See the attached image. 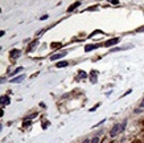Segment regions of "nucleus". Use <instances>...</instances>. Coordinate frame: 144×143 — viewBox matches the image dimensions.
Listing matches in <instances>:
<instances>
[{
	"instance_id": "1",
	"label": "nucleus",
	"mask_w": 144,
	"mask_h": 143,
	"mask_svg": "<svg viewBox=\"0 0 144 143\" xmlns=\"http://www.w3.org/2000/svg\"><path fill=\"white\" fill-rule=\"evenodd\" d=\"M126 126H127V121H124L122 125L116 123V125H115V126H114L112 129H111V131H110V135H111V137H116L118 134H120V132H123V131H124Z\"/></svg>"
},
{
	"instance_id": "2",
	"label": "nucleus",
	"mask_w": 144,
	"mask_h": 143,
	"mask_svg": "<svg viewBox=\"0 0 144 143\" xmlns=\"http://www.w3.org/2000/svg\"><path fill=\"white\" fill-rule=\"evenodd\" d=\"M66 50H64V52H61V53H56V54H53V56H50V60L52 61H56V60H59L61 57H64V56H66Z\"/></svg>"
},
{
	"instance_id": "3",
	"label": "nucleus",
	"mask_w": 144,
	"mask_h": 143,
	"mask_svg": "<svg viewBox=\"0 0 144 143\" xmlns=\"http://www.w3.org/2000/svg\"><path fill=\"white\" fill-rule=\"evenodd\" d=\"M120 41V38L119 37H115V38H111V40H109V41H106L104 43V46H112V45H115V44H118Z\"/></svg>"
},
{
	"instance_id": "4",
	"label": "nucleus",
	"mask_w": 144,
	"mask_h": 143,
	"mask_svg": "<svg viewBox=\"0 0 144 143\" xmlns=\"http://www.w3.org/2000/svg\"><path fill=\"white\" fill-rule=\"evenodd\" d=\"M24 78H25V76H17V77H15V78H12L11 79V82L12 84H20V82H22V81H24Z\"/></svg>"
},
{
	"instance_id": "5",
	"label": "nucleus",
	"mask_w": 144,
	"mask_h": 143,
	"mask_svg": "<svg viewBox=\"0 0 144 143\" xmlns=\"http://www.w3.org/2000/svg\"><path fill=\"white\" fill-rule=\"evenodd\" d=\"M99 46H101L99 44H95V45H93V44H91V45H86V46H85V50H86V52H90V50L97 49V48H99Z\"/></svg>"
},
{
	"instance_id": "6",
	"label": "nucleus",
	"mask_w": 144,
	"mask_h": 143,
	"mask_svg": "<svg viewBox=\"0 0 144 143\" xmlns=\"http://www.w3.org/2000/svg\"><path fill=\"white\" fill-rule=\"evenodd\" d=\"M82 3L81 2H75V3H73V5H70L69 8H67V11H69V12H71L73 9H75V8H77V7H79Z\"/></svg>"
},
{
	"instance_id": "7",
	"label": "nucleus",
	"mask_w": 144,
	"mask_h": 143,
	"mask_svg": "<svg viewBox=\"0 0 144 143\" xmlns=\"http://www.w3.org/2000/svg\"><path fill=\"white\" fill-rule=\"evenodd\" d=\"M67 65H69V62H67V61H59L57 65H56V68H65Z\"/></svg>"
},
{
	"instance_id": "8",
	"label": "nucleus",
	"mask_w": 144,
	"mask_h": 143,
	"mask_svg": "<svg viewBox=\"0 0 144 143\" xmlns=\"http://www.w3.org/2000/svg\"><path fill=\"white\" fill-rule=\"evenodd\" d=\"M8 105L9 103V98H8V95H4V97H2V105Z\"/></svg>"
},
{
	"instance_id": "9",
	"label": "nucleus",
	"mask_w": 144,
	"mask_h": 143,
	"mask_svg": "<svg viewBox=\"0 0 144 143\" xmlns=\"http://www.w3.org/2000/svg\"><path fill=\"white\" fill-rule=\"evenodd\" d=\"M19 54H20V52H19L17 49H15V50L11 52V56H12L13 58H17V57H19Z\"/></svg>"
},
{
	"instance_id": "10",
	"label": "nucleus",
	"mask_w": 144,
	"mask_h": 143,
	"mask_svg": "<svg viewBox=\"0 0 144 143\" xmlns=\"http://www.w3.org/2000/svg\"><path fill=\"white\" fill-rule=\"evenodd\" d=\"M22 70V68H17V69H15L13 72H12V76H15V74H17L19 72H21Z\"/></svg>"
},
{
	"instance_id": "11",
	"label": "nucleus",
	"mask_w": 144,
	"mask_h": 143,
	"mask_svg": "<svg viewBox=\"0 0 144 143\" xmlns=\"http://www.w3.org/2000/svg\"><path fill=\"white\" fill-rule=\"evenodd\" d=\"M59 46H61V44H59V43H54V44H52V48H59Z\"/></svg>"
},
{
	"instance_id": "12",
	"label": "nucleus",
	"mask_w": 144,
	"mask_h": 143,
	"mask_svg": "<svg viewBox=\"0 0 144 143\" xmlns=\"http://www.w3.org/2000/svg\"><path fill=\"white\" fill-rule=\"evenodd\" d=\"M110 3L114 4V5H118V4H119V2H116V0H110Z\"/></svg>"
},
{
	"instance_id": "13",
	"label": "nucleus",
	"mask_w": 144,
	"mask_h": 143,
	"mask_svg": "<svg viewBox=\"0 0 144 143\" xmlns=\"http://www.w3.org/2000/svg\"><path fill=\"white\" fill-rule=\"evenodd\" d=\"M98 142H99V138H98V137H95V138L91 140V143H98Z\"/></svg>"
},
{
	"instance_id": "14",
	"label": "nucleus",
	"mask_w": 144,
	"mask_h": 143,
	"mask_svg": "<svg viewBox=\"0 0 144 143\" xmlns=\"http://www.w3.org/2000/svg\"><path fill=\"white\" fill-rule=\"evenodd\" d=\"M98 106H99V103H98V105H95L94 107H91V109H90V111H95V109H97Z\"/></svg>"
},
{
	"instance_id": "15",
	"label": "nucleus",
	"mask_w": 144,
	"mask_h": 143,
	"mask_svg": "<svg viewBox=\"0 0 144 143\" xmlns=\"http://www.w3.org/2000/svg\"><path fill=\"white\" fill-rule=\"evenodd\" d=\"M140 109H144V98H143V101L140 102Z\"/></svg>"
},
{
	"instance_id": "16",
	"label": "nucleus",
	"mask_w": 144,
	"mask_h": 143,
	"mask_svg": "<svg viewBox=\"0 0 144 143\" xmlns=\"http://www.w3.org/2000/svg\"><path fill=\"white\" fill-rule=\"evenodd\" d=\"M79 76L83 78V77H86V73H83V72H79Z\"/></svg>"
},
{
	"instance_id": "17",
	"label": "nucleus",
	"mask_w": 144,
	"mask_h": 143,
	"mask_svg": "<svg viewBox=\"0 0 144 143\" xmlns=\"http://www.w3.org/2000/svg\"><path fill=\"white\" fill-rule=\"evenodd\" d=\"M136 30H138V32H144V27H140V28H138Z\"/></svg>"
},
{
	"instance_id": "18",
	"label": "nucleus",
	"mask_w": 144,
	"mask_h": 143,
	"mask_svg": "<svg viewBox=\"0 0 144 143\" xmlns=\"http://www.w3.org/2000/svg\"><path fill=\"white\" fill-rule=\"evenodd\" d=\"M82 143H91V140H90V139H85Z\"/></svg>"
}]
</instances>
